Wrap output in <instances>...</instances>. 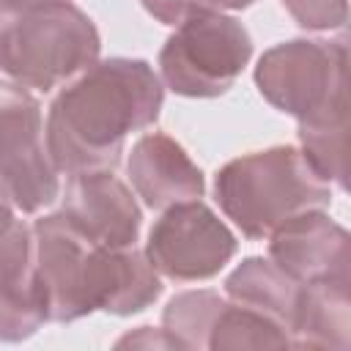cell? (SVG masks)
Returning a JSON list of instances; mask_svg holds the SVG:
<instances>
[{
	"mask_svg": "<svg viewBox=\"0 0 351 351\" xmlns=\"http://www.w3.org/2000/svg\"><path fill=\"white\" fill-rule=\"evenodd\" d=\"M225 302L228 299L211 288L181 291L162 310V329L178 343V348L203 351V348H208L211 329H214Z\"/></svg>",
	"mask_w": 351,
	"mask_h": 351,
	"instance_id": "e0dca14e",
	"label": "cell"
},
{
	"mask_svg": "<svg viewBox=\"0 0 351 351\" xmlns=\"http://www.w3.org/2000/svg\"><path fill=\"white\" fill-rule=\"evenodd\" d=\"M299 145L321 181L348 189V110L299 121Z\"/></svg>",
	"mask_w": 351,
	"mask_h": 351,
	"instance_id": "2e32d148",
	"label": "cell"
},
{
	"mask_svg": "<svg viewBox=\"0 0 351 351\" xmlns=\"http://www.w3.org/2000/svg\"><path fill=\"white\" fill-rule=\"evenodd\" d=\"M47 151L38 99L19 82L0 80V189L22 214H36L60 195Z\"/></svg>",
	"mask_w": 351,
	"mask_h": 351,
	"instance_id": "8992f818",
	"label": "cell"
},
{
	"mask_svg": "<svg viewBox=\"0 0 351 351\" xmlns=\"http://www.w3.org/2000/svg\"><path fill=\"white\" fill-rule=\"evenodd\" d=\"M225 348H291V335L274 318L228 299L208 337V351Z\"/></svg>",
	"mask_w": 351,
	"mask_h": 351,
	"instance_id": "ac0fdd59",
	"label": "cell"
},
{
	"mask_svg": "<svg viewBox=\"0 0 351 351\" xmlns=\"http://www.w3.org/2000/svg\"><path fill=\"white\" fill-rule=\"evenodd\" d=\"M44 3H55V0H0V16H16V14L44 5Z\"/></svg>",
	"mask_w": 351,
	"mask_h": 351,
	"instance_id": "7402d4cb",
	"label": "cell"
},
{
	"mask_svg": "<svg viewBox=\"0 0 351 351\" xmlns=\"http://www.w3.org/2000/svg\"><path fill=\"white\" fill-rule=\"evenodd\" d=\"M214 200L247 239H269L285 219L326 208L332 186L318 178L299 148L274 145L222 165L214 176Z\"/></svg>",
	"mask_w": 351,
	"mask_h": 351,
	"instance_id": "7a4b0ae2",
	"label": "cell"
},
{
	"mask_svg": "<svg viewBox=\"0 0 351 351\" xmlns=\"http://www.w3.org/2000/svg\"><path fill=\"white\" fill-rule=\"evenodd\" d=\"M299 285L269 258H244L225 280V296L236 304L252 307L285 329H291ZM291 335V332H288Z\"/></svg>",
	"mask_w": 351,
	"mask_h": 351,
	"instance_id": "9a60e30c",
	"label": "cell"
},
{
	"mask_svg": "<svg viewBox=\"0 0 351 351\" xmlns=\"http://www.w3.org/2000/svg\"><path fill=\"white\" fill-rule=\"evenodd\" d=\"M5 27H8V22H5V16H0V69H3V58H5Z\"/></svg>",
	"mask_w": 351,
	"mask_h": 351,
	"instance_id": "cb8c5ba5",
	"label": "cell"
},
{
	"mask_svg": "<svg viewBox=\"0 0 351 351\" xmlns=\"http://www.w3.org/2000/svg\"><path fill=\"white\" fill-rule=\"evenodd\" d=\"M30 233L47 321L71 324L90 315V271L99 244L80 233L63 211L38 217Z\"/></svg>",
	"mask_w": 351,
	"mask_h": 351,
	"instance_id": "ba28073f",
	"label": "cell"
},
{
	"mask_svg": "<svg viewBox=\"0 0 351 351\" xmlns=\"http://www.w3.org/2000/svg\"><path fill=\"white\" fill-rule=\"evenodd\" d=\"M69 222L101 247H134L143 228V211L132 189L112 170L69 176L63 208Z\"/></svg>",
	"mask_w": 351,
	"mask_h": 351,
	"instance_id": "30bf717a",
	"label": "cell"
},
{
	"mask_svg": "<svg viewBox=\"0 0 351 351\" xmlns=\"http://www.w3.org/2000/svg\"><path fill=\"white\" fill-rule=\"evenodd\" d=\"M291 348L346 351L351 346V280H315L299 285Z\"/></svg>",
	"mask_w": 351,
	"mask_h": 351,
	"instance_id": "5bb4252c",
	"label": "cell"
},
{
	"mask_svg": "<svg viewBox=\"0 0 351 351\" xmlns=\"http://www.w3.org/2000/svg\"><path fill=\"white\" fill-rule=\"evenodd\" d=\"M252 58L247 27L214 8L189 14L159 49V80L178 96L214 99L228 93Z\"/></svg>",
	"mask_w": 351,
	"mask_h": 351,
	"instance_id": "5b68a950",
	"label": "cell"
},
{
	"mask_svg": "<svg viewBox=\"0 0 351 351\" xmlns=\"http://www.w3.org/2000/svg\"><path fill=\"white\" fill-rule=\"evenodd\" d=\"M236 250L233 230L200 197L165 208L145 241V258L156 274L176 282L217 277Z\"/></svg>",
	"mask_w": 351,
	"mask_h": 351,
	"instance_id": "52a82bcc",
	"label": "cell"
},
{
	"mask_svg": "<svg viewBox=\"0 0 351 351\" xmlns=\"http://www.w3.org/2000/svg\"><path fill=\"white\" fill-rule=\"evenodd\" d=\"M101 36L71 0L27 8L5 27L3 71L36 90H52L99 60Z\"/></svg>",
	"mask_w": 351,
	"mask_h": 351,
	"instance_id": "3957f363",
	"label": "cell"
},
{
	"mask_svg": "<svg viewBox=\"0 0 351 351\" xmlns=\"http://www.w3.org/2000/svg\"><path fill=\"white\" fill-rule=\"evenodd\" d=\"M304 30H337L348 19L346 0H280Z\"/></svg>",
	"mask_w": 351,
	"mask_h": 351,
	"instance_id": "d6986e66",
	"label": "cell"
},
{
	"mask_svg": "<svg viewBox=\"0 0 351 351\" xmlns=\"http://www.w3.org/2000/svg\"><path fill=\"white\" fill-rule=\"evenodd\" d=\"M252 3L258 0H200L203 8H214V11H241V8H250Z\"/></svg>",
	"mask_w": 351,
	"mask_h": 351,
	"instance_id": "603a6c76",
	"label": "cell"
},
{
	"mask_svg": "<svg viewBox=\"0 0 351 351\" xmlns=\"http://www.w3.org/2000/svg\"><path fill=\"white\" fill-rule=\"evenodd\" d=\"M261 96L296 121L348 110L346 38H291L266 49L255 66Z\"/></svg>",
	"mask_w": 351,
	"mask_h": 351,
	"instance_id": "277c9868",
	"label": "cell"
},
{
	"mask_svg": "<svg viewBox=\"0 0 351 351\" xmlns=\"http://www.w3.org/2000/svg\"><path fill=\"white\" fill-rule=\"evenodd\" d=\"M140 3H143V8H145L156 22L170 25V27L181 25L189 14H195V11L203 8L200 0H140Z\"/></svg>",
	"mask_w": 351,
	"mask_h": 351,
	"instance_id": "ffe728a7",
	"label": "cell"
},
{
	"mask_svg": "<svg viewBox=\"0 0 351 351\" xmlns=\"http://www.w3.org/2000/svg\"><path fill=\"white\" fill-rule=\"evenodd\" d=\"M269 261L302 285L351 280V239L324 208L302 211L269 233Z\"/></svg>",
	"mask_w": 351,
	"mask_h": 351,
	"instance_id": "9c48e42d",
	"label": "cell"
},
{
	"mask_svg": "<svg viewBox=\"0 0 351 351\" xmlns=\"http://www.w3.org/2000/svg\"><path fill=\"white\" fill-rule=\"evenodd\" d=\"M118 348H178V343L165 332V329H154V326H140L137 332L123 335L118 343Z\"/></svg>",
	"mask_w": 351,
	"mask_h": 351,
	"instance_id": "44dd1931",
	"label": "cell"
},
{
	"mask_svg": "<svg viewBox=\"0 0 351 351\" xmlns=\"http://www.w3.org/2000/svg\"><path fill=\"white\" fill-rule=\"evenodd\" d=\"M165 85L143 58H104L77 74L49 104L47 151L63 176L115 170L132 132L156 123Z\"/></svg>",
	"mask_w": 351,
	"mask_h": 351,
	"instance_id": "6da1fadb",
	"label": "cell"
},
{
	"mask_svg": "<svg viewBox=\"0 0 351 351\" xmlns=\"http://www.w3.org/2000/svg\"><path fill=\"white\" fill-rule=\"evenodd\" d=\"M129 181L154 211H165L184 200H197L206 192V178L181 143L162 132L143 134L126 159Z\"/></svg>",
	"mask_w": 351,
	"mask_h": 351,
	"instance_id": "8fae6325",
	"label": "cell"
},
{
	"mask_svg": "<svg viewBox=\"0 0 351 351\" xmlns=\"http://www.w3.org/2000/svg\"><path fill=\"white\" fill-rule=\"evenodd\" d=\"M41 324H47V315L33 263V233L16 219L0 239V340L22 343Z\"/></svg>",
	"mask_w": 351,
	"mask_h": 351,
	"instance_id": "7c38bea8",
	"label": "cell"
},
{
	"mask_svg": "<svg viewBox=\"0 0 351 351\" xmlns=\"http://www.w3.org/2000/svg\"><path fill=\"white\" fill-rule=\"evenodd\" d=\"M165 285L145 252L134 247H99L93 261L90 302L93 313L134 315L162 296Z\"/></svg>",
	"mask_w": 351,
	"mask_h": 351,
	"instance_id": "4fadbf2b",
	"label": "cell"
}]
</instances>
